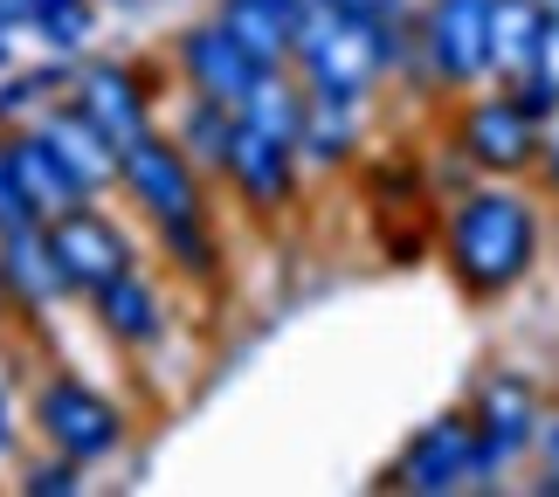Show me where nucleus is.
Returning a JSON list of instances; mask_svg holds the SVG:
<instances>
[{"label":"nucleus","mask_w":559,"mask_h":497,"mask_svg":"<svg viewBox=\"0 0 559 497\" xmlns=\"http://www.w3.org/2000/svg\"><path fill=\"white\" fill-rule=\"evenodd\" d=\"M8 139V159H14V173H21V193L35 201V214L49 222V214H62V208H76V201H91L70 173H62V159L49 153V139L35 132V125H14V132H0Z\"/></svg>","instance_id":"aec40b11"},{"label":"nucleus","mask_w":559,"mask_h":497,"mask_svg":"<svg viewBox=\"0 0 559 497\" xmlns=\"http://www.w3.org/2000/svg\"><path fill=\"white\" fill-rule=\"evenodd\" d=\"M166 91H174L166 70H153V62H118V56H76V83H70V97L111 132L118 153L159 125V97Z\"/></svg>","instance_id":"9d476101"},{"label":"nucleus","mask_w":559,"mask_h":497,"mask_svg":"<svg viewBox=\"0 0 559 497\" xmlns=\"http://www.w3.org/2000/svg\"><path fill=\"white\" fill-rule=\"evenodd\" d=\"M532 457H539V490H546V497H559V407L546 415L539 449H532Z\"/></svg>","instance_id":"7c9ffc66"},{"label":"nucleus","mask_w":559,"mask_h":497,"mask_svg":"<svg viewBox=\"0 0 559 497\" xmlns=\"http://www.w3.org/2000/svg\"><path fill=\"white\" fill-rule=\"evenodd\" d=\"M380 490H407V497H456V490H498V470L477 449V422L469 407L421 422L401 442V457L380 470Z\"/></svg>","instance_id":"20e7f679"},{"label":"nucleus","mask_w":559,"mask_h":497,"mask_svg":"<svg viewBox=\"0 0 559 497\" xmlns=\"http://www.w3.org/2000/svg\"><path fill=\"white\" fill-rule=\"evenodd\" d=\"M305 111H311V91H305V76H297V70H263V76H255V91H249V104H242L249 125H263V132L290 139V145H297Z\"/></svg>","instance_id":"b1692460"},{"label":"nucleus","mask_w":559,"mask_h":497,"mask_svg":"<svg viewBox=\"0 0 559 497\" xmlns=\"http://www.w3.org/2000/svg\"><path fill=\"white\" fill-rule=\"evenodd\" d=\"M546 21H552L546 0H490V76L498 83L525 76L532 56H539Z\"/></svg>","instance_id":"412c9836"},{"label":"nucleus","mask_w":559,"mask_h":497,"mask_svg":"<svg viewBox=\"0 0 559 497\" xmlns=\"http://www.w3.org/2000/svg\"><path fill=\"white\" fill-rule=\"evenodd\" d=\"M97 8H139V0H97Z\"/></svg>","instance_id":"c9c22d12"},{"label":"nucleus","mask_w":559,"mask_h":497,"mask_svg":"<svg viewBox=\"0 0 559 497\" xmlns=\"http://www.w3.org/2000/svg\"><path fill=\"white\" fill-rule=\"evenodd\" d=\"M504 91H511V97H519V111H525L532 125H559V91H552V83H546L539 70H525V76H511V83H504Z\"/></svg>","instance_id":"c85d7f7f"},{"label":"nucleus","mask_w":559,"mask_h":497,"mask_svg":"<svg viewBox=\"0 0 559 497\" xmlns=\"http://www.w3.org/2000/svg\"><path fill=\"white\" fill-rule=\"evenodd\" d=\"M532 187H539L546 201H559V125H546V139H539V159H532Z\"/></svg>","instance_id":"2f4dec72"},{"label":"nucleus","mask_w":559,"mask_h":497,"mask_svg":"<svg viewBox=\"0 0 559 497\" xmlns=\"http://www.w3.org/2000/svg\"><path fill=\"white\" fill-rule=\"evenodd\" d=\"M415 14V8H407ZM407 14H338V8H318L305 14V28H297V56L290 70L305 76L311 97H338V104H373L386 91V76H394V49L407 35Z\"/></svg>","instance_id":"f03ea898"},{"label":"nucleus","mask_w":559,"mask_h":497,"mask_svg":"<svg viewBox=\"0 0 559 497\" xmlns=\"http://www.w3.org/2000/svg\"><path fill=\"white\" fill-rule=\"evenodd\" d=\"M469 422H477V449H484V463L498 470H519L532 449H539V428L552 415V401H546V387L525 374V366H484L477 380H469Z\"/></svg>","instance_id":"423d86ee"},{"label":"nucleus","mask_w":559,"mask_h":497,"mask_svg":"<svg viewBox=\"0 0 559 497\" xmlns=\"http://www.w3.org/2000/svg\"><path fill=\"white\" fill-rule=\"evenodd\" d=\"M532 70H539L552 91H559V14L546 21V35H539V56H532Z\"/></svg>","instance_id":"72a5a7b5"},{"label":"nucleus","mask_w":559,"mask_h":497,"mask_svg":"<svg viewBox=\"0 0 559 497\" xmlns=\"http://www.w3.org/2000/svg\"><path fill=\"white\" fill-rule=\"evenodd\" d=\"M28 428L41 436V449L76 457L83 470L124 449V407L104 394V387H91L83 374H49L41 380L35 401H28Z\"/></svg>","instance_id":"39448f33"},{"label":"nucleus","mask_w":559,"mask_h":497,"mask_svg":"<svg viewBox=\"0 0 559 497\" xmlns=\"http://www.w3.org/2000/svg\"><path fill=\"white\" fill-rule=\"evenodd\" d=\"M207 187L214 180L180 153V139L166 132V125H153L145 139H132L118 153V193L145 214V228H153V222H180V214H201Z\"/></svg>","instance_id":"6e6552de"},{"label":"nucleus","mask_w":559,"mask_h":497,"mask_svg":"<svg viewBox=\"0 0 559 497\" xmlns=\"http://www.w3.org/2000/svg\"><path fill=\"white\" fill-rule=\"evenodd\" d=\"M35 132L49 139V153L62 159V173L91 193V201H104V193H118V145H111V132L83 111L76 97H56L49 111L35 118Z\"/></svg>","instance_id":"4468645a"},{"label":"nucleus","mask_w":559,"mask_h":497,"mask_svg":"<svg viewBox=\"0 0 559 497\" xmlns=\"http://www.w3.org/2000/svg\"><path fill=\"white\" fill-rule=\"evenodd\" d=\"M373 235H380V256L394 270H415L436 256V214H415V222H401V214H373Z\"/></svg>","instance_id":"393cba45"},{"label":"nucleus","mask_w":559,"mask_h":497,"mask_svg":"<svg viewBox=\"0 0 559 497\" xmlns=\"http://www.w3.org/2000/svg\"><path fill=\"white\" fill-rule=\"evenodd\" d=\"M49 249H56V270H62V291H70V305H83V297H97L111 276H124L139 263L132 235H124V222L104 201H76L49 214Z\"/></svg>","instance_id":"9b49d317"},{"label":"nucleus","mask_w":559,"mask_h":497,"mask_svg":"<svg viewBox=\"0 0 559 497\" xmlns=\"http://www.w3.org/2000/svg\"><path fill=\"white\" fill-rule=\"evenodd\" d=\"M21 222H41V214H35L28 193H21V173L8 159V139H0V228H21Z\"/></svg>","instance_id":"c756f323"},{"label":"nucleus","mask_w":559,"mask_h":497,"mask_svg":"<svg viewBox=\"0 0 559 497\" xmlns=\"http://www.w3.org/2000/svg\"><path fill=\"white\" fill-rule=\"evenodd\" d=\"M166 132L180 139V153L207 173V180H222V159H228V139H235V111L228 104H214V97H193V91H180V104H174V125Z\"/></svg>","instance_id":"4be33fe9"},{"label":"nucleus","mask_w":559,"mask_h":497,"mask_svg":"<svg viewBox=\"0 0 559 497\" xmlns=\"http://www.w3.org/2000/svg\"><path fill=\"white\" fill-rule=\"evenodd\" d=\"M442 139L456 145V153L484 173V180H532V159H539L546 125H532L504 83H484V91L449 97Z\"/></svg>","instance_id":"7ed1b4c3"},{"label":"nucleus","mask_w":559,"mask_h":497,"mask_svg":"<svg viewBox=\"0 0 559 497\" xmlns=\"http://www.w3.org/2000/svg\"><path fill=\"white\" fill-rule=\"evenodd\" d=\"M21 449V407H14V387H8V366H0V463Z\"/></svg>","instance_id":"473e14b6"},{"label":"nucleus","mask_w":559,"mask_h":497,"mask_svg":"<svg viewBox=\"0 0 559 497\" xmlns=\"http://www.w3.org/2000/svg\"><path fill=\"white\" fill-rule=\"evenodd\" d=\"M477 180H484V173L469 166V159H463L449 139H436V145H428V193H436V208H449L456 193H469Z\"/></svg>","instance_id":"bb28decb"},{"label":"nucleus","mask_w":559,"mask_h":497,"mask_svg":"<svg viewBox=\"0 0 559 497\" xmlns=\"http://www.w3.org/2000/svg\"><path fill=\"white\" fill-rule=\"evenodd\" d=\"M325 8H338V14H373V21H386V14H407L415 0H325Z\"/></svg>","instance_id":"f704fd0d"},{"label":"nucleus","mask_w":559,"mask_h":497,"mask_svg":"<svg viewBox=\"0 0 559 497\" xmlns=\"http://www.w3.org/2000/svg\"><path fill=\"white\" fill-rule=\"evenodd\" d=\"M35 35L49 42V56H83L91 35H97V0H62L56 14L35 21Z\"/></svg>","instance_id":"a878e982"},{"label":"nucleus","mask_w":559,"mask_h":497,"mask_svg":"<svg viewBox=\"0 0 559 497\" xmlns=\"http://www.w3.org/2000/svg\"><path fill=\"white\" fill-rule=\"evenodd\" d=\"M539 256H546V214L525 180H477L436 214V263L469 305H498L519 284H532Z\"/></svg>","instance_id":"f257e3e1"},{"label":"nucleus","mask_w":559,"mask_h":497,"mask_svg":"<svg viewBox=\"0 0 559 497\" xmlns=\"http://www.w3.org/2000/svg\"><path fill=\"white\" fill-rule=\"evenodd\" d=\"M359 187H367L373 214H442L436 193H428V153H407V145H394V153H373L353 166Z\"/></svg>","instance_id":"a211bd4d"},{"label":"nucleus","mask_w":559,"mask_h":497,"mask_svg":"<svg viewBox=\"0 0 559 497\" xmlns=\"http://www.w3.org/2000/svg\"><path fill=\"white\" fill-rule=\"evenodd\" d=\"M83 490V463L76 457H41V463H28L21 470V497H76Z\"/></svg>","instance_id":"cd10ccee"},{"label":"nucleus","mask_w":559,"mask_h":497,"mask_svg":"<svg viewBox=\"0 0 559 497\" xmlns=\"http://www.w3.org/2000/svg\"><path fill=\"white\" fill-rule=\"evenodd\" d=\"M166 62H174L180 91L228 104L235 118H242V104H249V91H255V76H263V62H255V56H249L214 14H207V21H193V28H180V35H174V49H166Z\"/></svg>","instance_id":"f8f14e48"},{"label":"nucleus","mask_w":559,"mask_h":497,"mask_svg":"<svg viewBox=\"0 0 559 497\" xmlns=\"http://www.w3.org/2000/svg\"><path fill=\"white\" fill-rule=\"evenodd\" d=\"M318 0H214V21L242 42V49L263 62V70H290L297 56V28Z\"/></svg>","instance_id":"f3484780"},{"label":"nucleus","mask_w":559,"mask_h":497,"mask_svg":"<svg viewBox=\"0 0 559 497\" xmlns=\"http://www.w3.org/2000/svg\"><path fill=\"white\" fill-rule=\"evenodd\" d=\"M0 70H8V42H0Z\"/></svg>","instance_id":"4c0bfd02"},{"label":"nucleus","mask_w":559,"mask_h":497,"mask_svg":"<svg viewBox=\"0 0 559 497\" xmlns=\"http://www.w3.org/2000/svg\"><path fill=\"white\" fill-rule=\"evenodd\" d=\"M0 291H8V311L21 318V326H49V318L70 305L62 270H56V249H49V222L0 228Z\"/></svg>","instance_id":"ddd939ff"},{"label":"nucleus","mask_w":559,"mask_h":497,"mask_svg":"<svg viewBox=\"0 0 559 497\" xmlns=\"http://www.w3.org/2000/svg\"><path fill=\"white\" fill-rule=\"evenodd\" d=\"M373 104H338V97H311V111L305 125H297V159H305V173H353L359 159H367V139H373V125H367Z\"/></svg>","instance_id":"dca6fc26"},{"label":"nucleus","mask_w":559,"mask_h":497,"mask_svg":"<svg viewBox=\"0 0 559 497\" xmlns=\"http://www.w3.org/2000/svg\"><path fill=\"white\" fill-rule=\"evenodd\" d=\"M8 318H14V311H8V291H0V326H8Z\"/></svg>","instance_id":"e433bc0d"},{"label":"nucleus","mask_w":559,"mask_h":497,"mask_svg":"<svg viewBox=\"0 0 559 497\" xmlns=\"http://www.w3.org/2000/svg\"><path fill=\"white\" fill-rule=\"evenodd\" d=\"M214 187H228L242 201V214H255V222H284L305 201V159H297L290 139L235 118V139H228V159H222V180Z\"/></svg>","instance_id":"1a4fd4ad"},{"label":"nucleus","mask_w":559,"mask_h":497,"mask_svg":"<svg viewBox=\"0 0 559 497\" xmlns=\"http://www.w3.org/2000/svg\"><path fill=\"white\" fill-rule=\"evenodd\" d=\"M83 311H91V326L118 345V353H153V345L166 339V297L153 276H139V263L111 276L97 297H83Z\"/></svg>","instance_id":"2eb2a0df"},{"label":"nucleus","mask_w":559,"mask_h":497,"mask_svg":"<svg viewBox=\"0 0 559 497\" xmlns=\"http://www.w3.org/2000/svg\"><path fill=\"white\" fill-rule=\"evenodd\" d=\"M546 8H552V14H559V0H546Z\"/></svg>","instance_id":"58836bf2"},{"label":"nucleus","mask_w":559,"mask_h":497,"mask_svg":"<svg viewBox=\"0 0 559 497\" xmlns=\"http://www.w3.org/2000/svg\"><path fill=\"white\" fill-rule=\"evenodd\" d=\"M415 35L436 76V97L484 91L490 76V0H415Z\"/></svg>","instance_id":"0eeeda50"},{"label":"nucleus","mask_w":559,"mask_h":497,"mask_svg":"<svg viewBox=\"0 0 559 497\" xmlns=\"http://www.w3.org/2000/svg\"><path fill=\"white\" fill-rule=\"evenodd\" d=\"M153 249H159V263L180 276V284L193 291H207V284H222L228 276V256H222V235H214V214H180V222H153Z\"/></svg>","instance_id":"6ab92c4d"},{"label":"nucleus","mask_w":559,"mask_h":497,"mask_svg":"<svg viewBox=\"0 0 559 497\" xmlns=\"http://www.w3.org/2000/svg\"><path fill=\"white\" fill-rule=\"evenodd\" d=\"M70 83H76V56H49L41 70L8 76V83H0V132H14V125H35L56 97H70Z\"/></svg>","instance_id":"5701e85b"}]
</instances>
